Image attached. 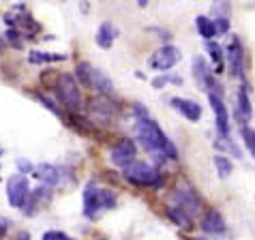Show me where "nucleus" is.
<instances>
[{"instance_id":"bb28decb","label":"nucleus","mask_w":255,"mask_h":240,"mask_svg":"<svg viewBox=\"0 0 255 240\" xmlns=\"http://www.w3.org/2000/svg\"><path fill=\"white\" fill-rule=\"evenodd\" d=\"M212 13H215V19H219V17L228 19V15H230V0H215V2H212Z\"/></svg>"},{"instance_id":"6ab92c4d","label":"nucleus","mask_w":255,"mask_h":240,"mask_svg":"<svg viewBox=\"0 0 255 240\" xmlns=\"http://www.w3.org/2000/svg\"><path fill=\"white\" fill-rule=\"evenodd\" d=\"M165 215L172 219V223H174V225H178V228H185V230H189V228H191V223H193V219H189L185 213H182V210H178L176 206H172V204H167Z\"/></svg>"},{"instance_id":"4468645a","label":"nucleus","mask_w":255,"mask_h":240,"mask_svg":"<svg viewBox=\"0 0 255 240\" xmlns=\"http://www.w3.org/2000/svg\"><path fill=\"white\" fill-rule=\"evenodd\" d=\"M90 88H95L99 95L108 97V95L114 93V82H112L110 77L101 71V69L93 67V73H90Z\"/></svg>"},{"instance_id":"9d476101","label":"nucleus","mask_w":255,"mask_h":240,"mask_svg":"<svg viewBox=\"0 0 255 240\" xmlns=\"http://www.w3.org/2000/svg\"><path fill=\"white\" fill-rule=\"evenodd\" d=\"M110 159L114 165L127 167L129 163L135 161V144H133L131 139H120V142L110 150Z\"/></svg>"},{"instance_id":"6e6552de","label":"nucleus","mask_w":255,"mask_h":240,"mask_svg":"<svg viewBox=\"0 0 255 240\" xmlns=\"http://www.w3.org/2000/svg\"><path fill=\"white\" fill-rule=\"evenodd\" d=\"M88 112H90V118L97 120V122H112L118 114V105L114 101H110L105 95H101L90 101Z\"/></svg>"},{"instance_id":"4be33fe9","label":"nucleus","mask_w":255,"mask_h":240,"mask_svg":"<svg viewBox=\"0 0 255 240\" xmlns=\"http://www.w3.org/2000/svg\"><path fill=\"white\" fill-rule=\"evenodd\" d=\"M90 73H93V65L90 62H77L75 67V75H77V84H82V86L90 88Z\"/></svg>"},{"instance_id":"a878e982","label":"nucleus","mask_w":255,"mask_h":240,"mask_svg":"<svg viewBox=\"0 0 255 240\" xmlns=\"http://www.w3.org/2000/svg\"><path fill=\"white\" fill-rule=\"evenodd\" d=\"M28 60H30V62H58V60H65V56H60V54H45V52H30V54H28Z\"/></svg>"},{"instance_id":"dca6fc26","label":"nucleus","mask_w":255,"mask_h":240,"mask_svg":"<svg viewBox=\"0 0 255 240\" xmlns=\"http://www.w3.org/2000/svg\"><path fill=\"white\" fill-rule=\"evenodd\" d=\"M195 28H197V34H200L202 39H215L217 37V28H215V22H212L210 17L206 15H197L195 17Z\"/></svg>"},{"instance_id":"f257e3e1","label":"nucleus","mask_w":255,"mask_h":240,"mask_svg":"<svg viewBox=\"0 0 255 240\" xmlns=\"http://www.w3.org/2000/svg\"><path fill=\"white\" fill-rule=\"evenodd\" d=\"M133 110H135V116H137V139H139V144L144 146L150 154H154L157 159H161V161H165V159L176 161L178 159V150H176V146L167 139V135L163 133L161 126L150 118V114H148V112L137 103L133 105Z\"/></svg>"},{"instance_id":"39448f33","label":"nucleus","mask_w":255,"mask_h":240,"mask_svg":"<svg viewBox=\"0 0 255 240\" xmlns=\"http://www.w3.org/2000/svg\"><path fill=\"white\" fill-rule=\"evenodd\" d=\"M56 93H58L60 103L65 105L69 112H77L82 110V93H80V84L75 82L73 75L62 73L56 84Z\"/></svg>"},{"instance_id":"c85d7f7f","label":"nucleus","mask_w":255,"mask_h":240,"mask_svg":"<svg viewBox=\"0 0 255 240\" xmlns=\"http://www.w3.org/2000/svg\"><path fill=\"white\" fill-rule=\"evenodd\" d=\"M212 22H215L217 34H223V32H228V30H230V19H223V17H219V19H212Z\"/></svg>"},{"instance_id":"ddd939ff","label":"nucleus","mask_w":255,"mask_h":240,"mask_svg":"<svg viewBox=\"0 0 255 240\" xmlns=\"http://www.w3.org/2000/svg\"><path fill=\"white\" fill-rule=\"evenodd\" d=\"M202 230L208 232V234H223L225 232V221H223L221 213L215 210V208L206 210V215L202 217Z\"/></svg>"},{"instance_id":"72a5a7b5","label":"nucleus","mask_w":255,"mask_h":240,"mask_svg":"<svg viewBox=\"0 0 255 240\" xmlns=\"http://www.w3.org/2000/svg\"><path fill=\"white\" fill-rule=\"evenodd\" d=\"M4 45H6V43H4V39H0V54L4 52Z\"/></svg>"},{"instance_id":"f03ea898","label":"nucleus","mask_w":255,"mask_h":240,"mask_svg":"<svg viewBox=\"0 0 255 240\" xmlns=\"http://www.w3.org/2000/svg\"><path fill=\"white\" fill-rule=\"evenodd\" d=\"M116 206V195L110 189H101L95 182H88L84 189V215L88 219H97L101 210H110Z\"/></svg>"},{"instance_id":"c756f323","label":"nucleus","mask_w":255,"mask_h":240,"mask_svg":"<svg viewBox=\"0 0 255 240\" xmlns=\"http://www.w3.org/2000/svg\"><path fill=\"white\" fill-rule=\"evenodd\" d=\"M37 99H39V101H41V103H43V105H45V108H47V110H52V112H54V114H58V116H60V110H58V108H56V105H54V101H52V99H47L45 95H37Z\"/></svg>"},{"instance_id":"f8f14e48","label":"nucleus","mask_w":255,"mask_h":240,"mask_svg":"<svg viewBox=\"0 0 255 240\" xmlns=\"http://www.w3.org/2000/svg\"><path fill=\"white\" fill-rule=\"evenodd\" d=\"M172 108L178 110L187 120H191V122H197V120L202 118V108H200V103L189 101V99L174 97V99H172Z\"/></svg>"},{"instance_id":"473e14b6","label":"nucleus","mask_w":255,"mask_h":240,"mask_svg":"<svg viewBox=\"0 0 255 240\" xmlns=\"http://www.w3.org/2000/svg\"><path fill=\"white\" fill-rule=\"evenodd\" d=\"M6 34H9V39H11V41H13V43H15V45L19 43V32H17V30H9Z\"/></svg>"},{"instance_id":"7ed1b4c3","label":"nucleus","mask_w":255,"mask_h":240,"mask_svg":"<svg viewBox=\"0 0 255 240\" xmlns=\"http://www.w3.org/2000/svg\"><path fill=\"white\" fill-rule=\"evenodd\" d=\"M125 180H129L135 187H161L163 185V176L154 165L144 163V161H133L127 167H123Z\"/></svg>"},{"instance_id":"f704fd0d","label":"nucleus","mask_w":255,"mask_h":240,"mask_svg":"<svg viewBox=\"0 0 255 240\" xmlns=\"http://www.w3.org/2000/svg\"><path fill=\"white\" fill-rule=\"evenodd\" d=\"M148 4V0H137V6H146Z\"/></svg>"},{"instance_id":"2f4dec72","label":"nucleus","mask_w":255,"mask_h":240,"mask_svg":"<svg viewBox=\"0 0 255 240\" xmlns=\"http://www.w3.org/2000/svg\"><path fill=\"white\" fill-rule=\"evenodd\" d=\"M6 232H9V221L4 217H0V240L6 236Z\"/></svg>"},{"instance_id":"9b49d317","label":"nucleus","mask_w":255,"mask_h":240,"mask_svg":"<svg viewBox=\"0 0 255 240\" xmlns=\"http://www.w3.org/2000/svg\"><path fill=\"white\" fill-rule=\"evenodd\" d=\"M228 65H230V73L243 80L245 77V49L238 39H232V43L228 47Z\"/></svg>"},{"instance_id":"cd10ccee","label":"nucleus","mask_w":255,"mask_h":240,"mask_svg":"<svg viewBox=\"0 0 255 240\" xmlns=\"http://www.w3.org/2000/svg\"><path fill=\"white\" fill-rule=\"evenodd\" d=\"M167 82H174V84H182V80H180V77H176V75H172V77H165V75H163V77H157V80H154L152 84H154V88H163V86H165Z\"/></svg>"},{"instance_id":"f3484780","label":"nucleus","mask_w":255,"mask_h":240,"mask_svg":"<svg viewBox=\"0 0 255 240\" xmlns=\"http://www.w3.org/2000/svg\"><path fill=\"white\" fill-rule=\"evenodd\" d=\"M238 116L240 120H249L251 118V101H249V93H247V82L243 80V86L238 90Z\"/></svg>"},{"instance_id":"393cba45","label":"nucleus","mask_w":255,"mask_h":240,"mask_svg":"<svg viewBox=\"0 0 255 240\" xmlns=\"http://www.w3.org/2000/svg\"><path fill=\"white\" fill-rule=\"evenodd\" d=\"M240 133H243L245 146L249 148V154H253V159H255V131L251 126H247V122H243L240 124Z\"/></svg>"},{"instance_id":"5701e85b","label":"nucleus","mask_w":255,"mask_h":240,"mask_svg":"<svg viewBox=\"0 0 255 240\" xmlns=\"http://www.w3.org/2000/svg\"><path fill=\"white\" fill-rule=\"evenodd\" d=\"M206 47H208V52H210V58L212 62H215V71L217 73H221L223 71V49L219 43H212V41H206Z\"/></svg>"},{"instance_id":"7c9ffc66","label":"nucleus","mask_w":255,"mask_h":240,"mask_svg":"<svg viewBox=\"0 0 255 240\" xmlns=\"http://www.w3.org/2000/svg\"><path fill=\"white\" fill-rule=\"evenodd\" d=\"M43 240H73V238H69L67 234H62V232H45Z\"/></svg>"},{"instance_id":"0eeeda50","label":"nucleus","mask_w":255,"mask_h":240,"mask_svg":"<svg viewBox=\"0 0 255 240\" xmlns=\"http://www.w3.org/2000/svg\"><path fill=\"white\" fill-rule=\"evenodd\" d=\"M178 60H180V49L178 47L163 45L150 56V67L154 69V71H159V73H165L172 67H176V62Z\"/></svg>"},{"instance_id":"20e7f679","label":"nucleus","mask_w":255,"mask_h":240,"mask_svg":"<svg viewBox=\"0 0 255 240\" xmlns=\"http://www.w3.org/2000/svg\"><path fill=\"white\" fill-rule=\"evenodd\" d=\"M172 206H176L178 210H182L189 219H195L202 213V200L200 195L193 191V187L187 185V182H178L172 193V200H169Z\"/></svg>"},{"instance_id":"412c9836","label":"nucleus","mask_w":255,"mask_h":240,"mask_svg":"<svg viewBox=\"0 0 255 240\" xmlns=\"http://www.w3.org/2000/svg\"><path fill=\"white\" fill-rule=\"evenodd\" d=\"M34 174H37L47 187H54L56 182H58V172H56V167H52V165H41V167H37Z\"/></svg>"},{"instance_id":"a211bd4d","label":"nucleus","mask_w":255,"mask_h":240,"mask_svg":"<svg viewBox=\"0 0 255 240\" xmlns=\"http://www.w3.org/2000/svg\"><path fill=\"white\" fill-rule=\"evenodd\" d=\"M212 75V71L208 69V65H206V60L204 58H193V77H195V82H197V86L200 88H204L206 86V80Z\"/></svg>"},{"instance_id":"b1692460","label":"nucleus","mask_w":255,"mask_h":240,"mask_svg":"<svg viewBox=\"0 0 255 240\" xmlns=\"http://www.w3.org/2000/svg\"><path fill=\"white\" fill-rule=\"evenodd\" d=\"M215 167L221 178H228L232 174V161L228 157H223V154H215Z\"/></svg>"},{"instance_id":"2eb2a0df","label":"nucleus","mask_w":255,"mask_h":240,"mask_svg":"<svg viewBox=\"0 0 255 240\" xmlns=\"http://www.w3.org/2000/svg\"><path fill=\"white\" fill-rule=\"evenodd\" d=\"M116 37H118V28L112 22H103L99 26V32H97V45L103 47V49H110L114 45Z\"/></svg>"},{"instance_id":"aec40b11","label":"nucleus","mask_w":255,"mask_h":240,"mask_svg":"<svg viewBox=\"0 0 255 240\" xmlns=\"http://www.w3.org/2000/svg\"><path fill=\"white\" fill-rule=\"evenodd\" d=\"M215 148H217V150H228V152H232L234 159H243V152H240V148L232 142L230 135H219V139H215Z\"/></svg>"},{"instance_id":"1a4fd4ad","label":"nucleus","mask_w":255,"mask_h":240,"mask_svg":"<svg viewBox=\"0 0 255 240\" xmlns=\"http://www.w3.org/2000/svg\"><path fill=\"white\" fill-rule=\"evenodd\" d=\"M208 101H210V108L215 112V120H217V129L221 135H230V112L223 103V97L221 95H215V93H208Z\"/></svg>"},{"instance_id":"423d86ee","label":"nucleus","mask_w":255,"mask_h":240,"mask_svg":"<svg viewBox=\"0 0 255 240\" xmlns=\"http://www.w3.org/2000/svg\"><path fill=\"white\" fill-rule=\"evenodd\" d=\"M28 195H30V187H28V180L22 174L11 176L9 182H6V197H9V204L13 208H24L28 202Z\"/></svg>"}]
</instances>
